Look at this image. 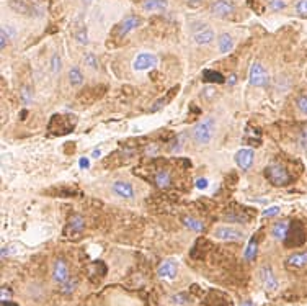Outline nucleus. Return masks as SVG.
<instances>
[{
  "instance_id": "obj_7",
  "label": "nucleus",
  "mask_w": 307,
  "mask_h": 306,
  "mask_svg": "<svg viewBox=\"0 0 307 306\" xmlns=\"http://www.w3.org/2000/svg\"><path fill=\"white\" fill-rule=\"evenodd\" d=\"M53 280L59 285H64L65 282H69L70 280L67 262H65L62 257L56 259V262L53 265Z\"/></svg>"
},
{
  "instance_id": "obj_14",
  "label": "nucleus",
  "mask_w": 307,
  "mask_h": 306,
  "mask_svg": "<svg viewBox=\"0 0 307 306\" xmlns=\"http://www.w3.org/2000/svg\"><path fill=\"white\" fill-rule=\"evenodd\" d=\"M284 265L289 269H306L307 267V251H301V252H294L284 261Z\"/></svg>"
},
{
  "instance_id": "obj_38",
  "label": "nucleus",
  "mask_w": 307,
  "mask_h": 306,
  "mask_svg": "<svg viewBox=\"0 0 307 306\" xmlns=\"http://www.w3.org/2000/svg\"><path fill=\"white\" fill-rule=\"evenodd\" d=\"M208 187V178H198L196 180V188H199V190H203V188Z\"/></svg>"
},
{
  "instance_id": "obj_33",
  "label": "nucleus",
  "mask_w": 307,
  "mask_h": 306,
  "mask_svg": "<svg viewBox=\"0 0 307 306\" xmlns=\"http://www.w3.org/2000/svg\"><path fill=\"white\" fill-rule=\"evenodd\" d=\"M299 146L303 149H307V125H304L299 133Z\"/></svg>"
},
{
  "instance_id": "obj_18",
  "label": "nucleus",
  "mask_w": 307,
  "mask_h": 306,
  "mask_svg": "<svg viewBox=\"0 0 307 306\" xmlns=\"http://www.w3.org/2000/svg\"><path fill=\"white\" fill-rule=\"evenodd\" d=\"M167 7H168L167 0H146L142 3V8L146 12H163V10H167Z\"/></svg>"
},
{
  "instance_id": "obj_22",
  "label": "nucleus",
  "mask_w": 307,
  "mask_h": 306,
  "mask_svg": "<svg viewBox=\"0 0 307 306\" xmlns=\"http://www.w3.org/2000/svg\"><path fill=\"white\" fill-rule=\"evenodd\" d=\"M183 224H185L188 229H191V231H196V233H201L203 229H204L203 223L198 221V219L191 218V216H185V218H183Z\"/></svg>"
},
{
  "instance_id": "obj_26",
  "label": "nucleus",
  "mask_w": 307,
  "mask_h": 306,
  "mask_svg": "<svg viewBox=\"0 0 307 306\" xmlns=\"http://www.w3.org/2000/svg\"><path fill=\"white\" fill-rule=\"evenodd\" d=\"M75 39H77V43H80V44H87V43H89V36H87V30H85V27H80L79 30H77Z\"/></svg>"
},
{
  "instance_id": "obj_43",
  "label": "nucleus",
  "mask_w": 307,
  "mask_h": 306,
  "mask_svg": "<svg viewBox=\"0 0 307 306\" xmlns=\"http://www.w3.org/2000/svg\"><path fill=\"white\" fill-rule=\"evenodd\" d=\"M235 82H237V77H235V75L232 74V75H230V77L227 79V84H229V85H234Z\"/></svg>"
},
{
  "instance_id": "obj_11",
  "label": "nucleus",
  "mask_w": 307,
  "mask_h": 306,
  "mask_svg": "<svg viewBox=\"0 0 307 306\" xmlns=\"http://www.w3.org/2000/svg\"><path fill=\"white\" fill-rule=\"evenodd\" d=\"M255 161V152L250 147H244V149H239L237 154H235V162L242 170H248L252 169Z\"/></svg>"
},
{
  "instance_id": "obj_32",
  "label": "nucleus",
  "mask_w": 307,
  "mask_h": 306,
  "mask_svg": "<svg viewBox=\"0 0 307 306\" xmlns=\"http://www.w3.org/2000/svg\"><path fill=\"white\" fill-rule=\"evenodd\" d=\"M296 105H298V108L301 113L307 115V97H298V100H296Z\"/></svg>"
},
{
  "instance_id": "obj_31",
  "label": "nucleus",
  "mask_w": 307,
  "mask_h": 306,
  "mask_svg": "<svg viewBox=\"0 0 307 306\" xmlns=\"http://www.w3.org/2000/svg\"><path fill=\"white\" fill-rule=\"evenodd\" d=\"M84 63H85V66H89L90 69H96V68H98V63H96V58H95L93 54H85Z\"/></svg>"
},
{
  "instance_id": "obj_3",
  "label": "nucleus",
  "mask_w": 307,
  "mask_h": 306,
  "mask_svg": "<svg viewBox=\"0 0 307 306\" xmlns=\"http://www.w3.org/2000/svg\"><path fill=\"white\" fill-rule=\"evenodd\" d=\"M248 80L250 84L253 85V87H267L268 85V72L265 70V68L260 63H255L252 64V68H250V74H248Z\"/></svg>"
},
{
  "instance_id": "obj_8",
  "label": "nucleus",
  "mask_w": 307,
  "mask_h": 306,
  "mask_svg": "<svg viewBox=\"0 0 307 306\" xmlns=\"http://www.w3.org/2000/svg\"><path fill=\"white\" fill-rule=\"evenodd\" d=\"M260 282H262L263 288L267 290V292H275V290L278 288V278H276L273 269H271L270 265H263V267L260 269Z\"/></svg>"
},
{
  "instance_id": "obj_1",
  "label": "nucleus",
  "mask_w": 307,
  "mask_h": 306,
  "mask_svg": "<svg viewBox=\"0 0 307 306\" xmlns=\"http://www.w3.org/2000/svg\"><path fill=\"white\" fill-rule=\"evenodd\" d=\"M265 177L268 178L270 183H273L275 187H284L288 185L291 177L288 170L284 169V166H281L279 162H271L265 169Z\"/></svg>"
},
{
  "instance_id": "obj_28",
  "label": "nucleus",
  "mask_w": 307,
  "mask_h": 306,
  "mask_svg": "<svg viewBox=\"0 0 307 306\" xmlns=\"http://www.w3.org/2000/svg\"><path fill=\"white\" fill-rule=\"evenodd\" d=\"M77 283H79V282H77V280H69V282H65L64 285H61V287H62V293H65V295H70V293H72L74 292V290L77 288Z\"/></svg>"
},
{
  "instance_id": "obj_19",
  "label": "nucleus",
  "mask_w": 307,
  "mask_h": 306,
  "mask_svg": "<svg viewBox=\"0 0 307 306\" xmlns=\"http://www.w3.org/2000/svg\"><path fill=\"white\" fill-rule=\"evenodd\" d=\"M217 48H219V53L221 54H227L229 51H232V48H234L232 36H230L229 33H222L217 39Z\"/></svg>"
},
{
  "instance_id": "obj_10",
  "label": "nucleus",
  "mask_w": 307,
  "mask_h": 306,
  "mask_svg": "<svg viewBox=\"0 0 307 306\" xmlns=\"http://www.w3.org/2000/svg\"><path fill=\"white\" fill-rule=\"evenodd\" d=\"M235 12V7L229 0H216L211 5V13L217 18H230Z\"/></svg>"
},
{
  "instance_id": "obj_42",
  "label": "nucleus",
  "mask_w": 307,
  "mask_h": 306,
  "mask_svg": "<svg viewBox=\"0 0 307 306\" xmlns=\"http://www.w3.org/2000/svg\"><path fill=\"white\" fill-rule=\"evenodd\" d=\"M203 0H188V3H190V7H198V5H201Z\"/></svg>"
},
{
  "instance_id": "obj_45",
  "label": "nucleus",
  "mask_w": 307,
  "mask_h": 306,
  "mask_svg": "<svg viewBox=\"0 0 307 306\" xmlns=\"http://www.w3.org/2000/svg\"><path fill=\"white\" fill-rule=\"evenodd\" d=\"M240 306H253V303H252V302H244Z\"/></svg>"
},
{
  "instance_id": "obj_24",
  "label": "nucleus",
  "mask_w": 307,
  "mask_h": 306,
  "mask_svg": "<svg viewBox=\"0 0 307 306\" xmlns=\"http://www.w3.org/2000/svg\"><path fill=\"white\" fill-rule=\"evenodd\" d=\"M203 79H204V82H216V84L224 82V77L219 72H216V70H206Z\"/></svg>"
},
{
  "instance_id": "obj_46",
  "label": "nucleus",
  "mask_w": 307,
  "mask_h": 306,
  "mask_svg": "<svg viewBox=\"0 0 307 306\" xmlns=\"http://www.w3.org/2000/svg\"><path fill=\"white\" fill-rule=\"evenodd\" d=\"M84 2H85V3H87V5H89V3H90V2H92V0H84Z\"/></svg>"
},
{
  "instance_id": "obj_5",
  "label": "nucleus",
  "mask_w": 307,
  "mask_h": 306,
  "mask_svg": "<svg viewBox=\"0 0 307 306\" xmlns=\"http://www.w3.org/2000/svg\"><path fill=\"white\" fill-rule=\"evenodd\" d=\"M193 38H194V43L198 44H209L214 39V32L213 28H209L208 25L204 23H196L193 27Z\"/></svg>"
},
{
  "instance_id": "obj_2",
  "label": "nucleus",
  "mask_w": 307,
  "mask_h": 306,
  "mask_svg": "<svg viewBox=\"0 0 307 306\" xmlns=\"http://www.w3.org/2000/svg\"><path fill=\"white\" fill-rule=\"evenodd\" d=\"M213 135H214V120L213 118H204L193 128V137L198 144H208V142L213 139Z\"/></svg>"
},
{
  "instance_id": "obj_41",
  "label": "nucleus",
  "mask_w": 307,
  "mask_h": 306,
  "mask_svg": "<svg viewBox=\"0 0 307 306\" xmlns=\"http://www.w3.org/2000/svg\"><path fill=\"white\" fill-rule=\"evenodd\" d=\"M92 157H93V159H100V157H101V149H100V147L93 149V152H92Z\"/></svg>"
},
{
  "instance_id": "obj_27",
  "label": "nucleus",
  "mask_w": 307,
  "mask_h": 306,
  "mask_svg": "<svg viewBox=\"0 0 307 306\" xmlns=\"http://www.w3.org/2000/svg\"><path fill=\"white\" fill-rule=\"evenodd\" d=\"M268 8L273 10V12H281L283 8H286V2L284 0H270Z\"/></svg>"
},
{
  "instance_id": "obj_20",
  "label": "nucleus",
  "mask_w": 307,
  "mask_h": 306,
  "mask_svg": "<svg viewBox=\"0 0 307 306\" xmlns=\"http://www.w3.org/2000/svg\"><path fill=\"white\" fill-rule=\"evenodd\" d=\"M154 182H155V185L158 188H162V190H165V188H168L172 185V175L170 172L167 170H158L155 177H154Z\"/></svg>"
},
{
  "instance_id": "obj_25",
  "label": "nucleus",
  "mask_w": 307,
  "mask_h": 306,
  "mask_svg": "<svg viewBox=\"0 0 307 306\" xmlns=\"http://www.w3.org/2000/svg\"><path fill=\"white\" fill-rule=\"evenodd\" d=\"M296 13H298L301 18H307V0H299V2L296 3Z\"/></svg>"
},
{
  "instance_id": "obj_16",
  "label": "nucleus",
  "mask_w": 307,
  "mask_h": 306,
  "mask_svg": "<svg viewBox=\"0 0 307 306\" xmlns=\"http://www.w3.org/2000/svg\"><path fill=\"white\" fill-rule=\"evenodd\" d=\"M10 7L22 15H34V7L28 0H10Z\"/></svg>"
},
{
  "instance_id": "obj_29",
  "label": "nucleus",
  "mask_w": 307,
  "mask_h": 306,
  "mask_svg": "<svg viewBox=\"0 0 307 306\" xmlns=\"http://www.w3.org/2000/svg\"><path fill=\"white\" fill-rule=\"evenodd\" d=\"M59 69H61V58H59V54H54L53 58H51V72L58 74Z\"/></svg>"
},
{
  "instance_id": "obj_23",
  "label": "nucleus",
  "mask_w": 307,
  "mask_h": 306,
  "mask_svg": "<svg viewBox=\"0 0 307 306\" xmlns=\"http://www.w3.org/2000/svg\"><path fill=\"white\" fill-rule=\"evenodd\" d=\"M84 229V218L82 216H72L67 224V231H82Z\"/></svg>"
},
{
  "instance_id": "obj_44",
  "label": "nucleus",
  "mask_w": 307,
  "mask_h": 306,
  "mask_svg": "<svg viewBox=\"0 0 307 306\" xmlns=\"http://www.w3.org/2000/svg\"><path fill=\"white\" fill-rule=\"evenodd\" d=\"M2 306H17V305L12 302H2Z\"/></svg>"
},
{
  "instance_id": "obj_17",
  "label": "nucleus",
  "mask_w": 307,
  "mask_h": 306,
  "mask_svg": "<svg viewBox=\"0 0 307 306\" xmlns=\"http://www.w3.org/2000/svg\"><path fill=\"white\" fill-rule=\"evenodd\" d=\"M258 256V241L257 238L252 236L250 238V241L247 242V246H245V251H244V259L248 262H253L255 259Z\"/></svg>"
},
{
  "instance_id": "obj_47",
  "label": "nucleus",
  "mask_w": 307,
  "mask_h": 306,
  "mask_svg": "<svg viewBox=\"0 0 307 306\" xmlns=\"http://www.w3.org/2000/svg\"><path fill=\"white\" fill-rule=\"evenodd\" d=\"M134 2H139V0H134Z\"/></svg>"
},
{
  "instance_id": "obj_36",
  "label": "nucleus",
  "mask_w": 307,
  "mask_h": 306,
  "mask_svg": "<svg viewBox=\"0 0 307 306\" xmlns=\"http://www.w3.org/2000/svg\"><path fill=\"white\" fill-rule=\"evenodd\" d=\"M2 32H3L5 34H7L10 41H12V39L15 38V34H17V33H15V28H10L8 25H3V27H2Z\"/></svg>"
},
{
  "instance_id": "obj_30",
  "label": "nucleus",
  "mask_w": 307,
  "mask_h": 306,
  "mask_svg": "<svg viewBox=\"0 0 307 306\" xmlns=\"http://www.w3.org/2000/svg\"><path fill=\"white\" fill-rule=\"evenodd\" d=\"M226 219L230 223H247V219L242 215H237V213H227L226 215Z\"/></svg>"
},
{
  "instance_id": "obj_13",
  "label": "nucleus",
  "mask_w": 307,
  "mask_h": 306,
  "mask_svg": "<svg viewBox=\"0 0 307 306\" xmlns=\"http://www.w3.org/2000/svg\"><path fill=\"white\" fill-rule=\"evenodd\" d=\"M214 236L217 239H221V241H240V239L244 238V234L237 231L235 228H230V226H221L217 228L216 231H214Z\"/></svg>"
},
{
  "instance_id": "obj_40",
  "label": "nucleus",
  "mask_w": 307,
  "mask_h": 306,
  "mask_svg": "<svg viewBox=\"0 0 307 306\" xmlns=\"http://www.w3.org/2000/svg\"><path fill=\"white\" fill-rule=\"evenodd\" d=\"M79 164H80V169H89V159H87V157H82Z\"/></svg>"
},
{
  "instance_id": "obj_9",
  "label": "nucleus",
  "mask_w": 307,
  "mask_h": 306,
  "mask_svg": "<svg viewBox=\"0 0 307 306\" xmlns=\"http://www.w3.org/2000/svg\"><path fill=\"white\" fill-rule=\"evenodd\" d=\"M111 192L120 198H123V200H132V198L136 197L134 187H132L129 182H124V180H116L111 183Z\"/></svg>"
},
{
  "instance_id": "obj_6",
  "label": "nucleus",
  "mask_w": 307,
  "mask_h": 306,
  "mask_svg": "<svg viewBox=\"0 0 307 306\" xmlns=\"http://www.w3.org/2000/svg\"><path fill=\"white\" fill-rule=\"evenodd\" d=\"M158 63L157 56H154L151 53H141L136 56L134 63H132V68H134V70H137V72H142V70H149L152 68H155Z\"/></svg>"
},
{
  "instance_id": "obj_34",
  "label": "nucleus",
  "mask_w": 307,
  "mask_h": 306,
  "mask_svg": "<svg viewBox=\"0 0 307 306\" xmlns=\"http://www.w3.org/2000/svg\"><path fill=\"white\" fill-rule=\"evenodd\" d=\"M22 99H23V103H31L33 95H31V90H30L28 87L22 89Z\"/></svg>"
},
{
  "instance_id": "obj_39",
  "label": "nucleus",
  "mask_w": 307,
  "mask_h": 306,
  "mask_svg": "<svg viewBox=\"0 0 307 306\" xmlns=\"http://www.w3.org/2000/svg\"><path fill=\"white\" fill-rule=\"evenodd\" d=\"M8 298H12V293L7 288H2V302H8Z\"/></svg>"
},
{
  "instance_id": "obj_37",
  "label": "nucleus",
  "mask_w": 307,
  "mask_h": 306,
  "mask_svg": "<svg viewBox=\"0 0 307 306\" xmlns=\"http://www.w3.org/2000/svg\"><path fill=\"white\" fill-rule=\"evenodd\" d=\"M7 43H8V36H7V34H5L3 32H0V48L5 49V46H7Z\"/></svg>"
},
{
  "instance_id": "obj_12",
  "label": "nucleus",
  "mask_w": 307,
  "mask_h": 306,
  "mask_svg": "<svg viewBox=\"0 0 307 306\" xmlns=\"http://www.w3.org/2000/svg\"><path fill=\"white\" fill-rule=\"evenodd\" d=\"M157 275L163 280H173L178 275V265L175 261L168 259V261H163L157 269Z\"/></svg>"
},
{
  "instance_id": "obj_21",
  "label": "nucleus",
  "mask_w": 307,
  "mask_h": 306,
  "mask_svg": "<svg viewBox=\"0 0 307 306\" xmlns=\"http://www.w3.org/2000/svg\"><path fill=\"white\" fill-rule=\"evenodd\" d=\"M69 82L70 85H74V87H80L82 84H84V74H82V70L79 68H70L69 70Z\"/></svg>"
},
{
  "instance_id": "obj_35",
  "label": "nucleus",
  "mask_w": 307,
  "mask_h": 306,
  "mask_svg": "<svg viewBox=\"0 0 307 306\" xmlns=\"http://www.w3.org/2000/svg\"><path fill=\"white\" fill-rule=\"evenodd\" d=\"M279 213V206H271L268 210L263 211V218H270V216H276Z\"/></svg>"
},
{
  "instance_id": "obj_15",
  "label": "nucleus",
  "mask_w": 307,
  "mask_h": 306,
  "mask_svg": "<svg viewBox=\"0 0 307 306\" xmlns=\"http://www.w3.org/2000/svg\"><path fill=\"white\" fill-rule=\"evenodd\" d=\"M289 231H291V223L281 219V221H276L273 224V228H271V236H273L276 241H286V238L289 236Z\"/></svg>"
},
{
  "instance_id": "obj_4",
  "label": "nucleus",
  "mask_w": 307,
  "mask_h": 306,
  "mask_svg": "<svg viewBox=\"0 0 307 306\" xmlns=\"http://www.w3.org/2000/svg\"><path fill=\"white\" fill-rule=\"evenodd\" d=\"M142 25V20L137 17V15H129V17L123 18L120 23L115 27V34L118 36H126L127 33H131L132 30L139 28Z\"/></svg>"
}]
</instances>
